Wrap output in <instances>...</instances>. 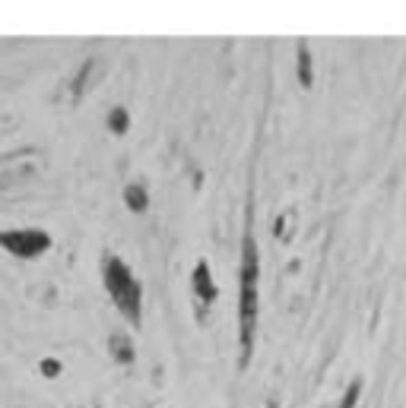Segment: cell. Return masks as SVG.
Instances as JSON below:
<instances>
[{"label":"cell","instance_id":"obj_5","mask_svg":"<svg viewBox=\"0 0 406 408\" xmlns=\"http://www.w3.org/2000/svg\"><path fill=\"white\" fill-rule=\"evenodd\" d=\"M108 355L115 358V364H133V358H137L133 342L127 339L124 333H115L111 339H108Z\"/></svg>","mask_w":406,"mask_h":408},{"label":"cell","instance_id":"obj_8","mask_svg":"<svg viewBox=\"0 0 406 408\" xmlns=\"http://www.w3.org/2000/svg\"><path fill=\"white\" fill-rule=\"evenodd\" d=\"M108 130L115 133V136H124L131 130V115H127V108H111L108 111Z\"/></svg>","mask_w":406,"mask_h":408},{"label":"cell","instance_id":"obj_6","mask_svg":"<svg viewBox=\"0 0 406 408\" xmlns=\"http://www.w3.org/2000/svg\"><path fill=\"white\" fill-rule=\"evenodd\" d=\"M124 206L131 209V213H146L150 209V193H146V187L143 184H127L124 187Z\"/></svg>","mask_w":406,"mask_h":408},{"label":"cell","instance_id":"obj_4","mask_svg":"<svg viewBox=\"0 0 406 408\" xmlns=\"http://www.w3.org/2000/svg\"><path fill=\"white\" fill-rule=\"evenodd\" d=\"M191 291H194V298L200 301V311H207L210 304L216 301L219 288H216L213 276H210V263L207 260H197V266H194V272H191Z\"/></svg>","mask_w":406,"mask_h":408},{"label":"cell","instance_id":"obj_10","mask_svg":"<svg viewBox=\"0 0 406 408\" xmlns=\"http://www.w3.org/2000/svg\"><path fill=\"white\" fill-rule=\"evenodd\" d=\"M92 76V60H86L83 67H80V73H76V80H74V95H83V89H86V80Z\"/></svg>","mask_w":406,"mask_h":408},{"label":"cell","instance_id":"obj_3","mask_svg":"<svg viewBox=\"0 0 406 408\" xmlns=\"http://www.w3.org/2000/svg\"><path fill=\"white\" fill-rule=\"evenodd\" d=\"M0 247L16 260H38L51 250V235L42 228H7L0 231Z\"/></svg>","mask_w":406,"mask_h":408},{"label":"cell","instance_id":"obj_7","mask_svg":"<svg viewBox=\"0 0 406 408\" xmlns=\"http://www.w3.org/2000/svg\"><path fill=\"white\" fill-rule=\"evenodd\" d=\"M299 82L305 89H311L315 73H311V51H308V41H299Z\"/></svg>","mask_w":406,"mask_h":408},{"label":"cell","instance_id":"obj_12","mask_svg":"<svg viewBox=\"0 0 406 408\" xmlns=\"http://www.w3.org/2000/svg\"><path fill=\"white\" fill-rule=\"evenodd\" d=\"M286 235V215H280V221H276V237Z\"/></svg>","mask_w":406,"mask_h":408},{"label":"cell","instance_id":"obj_11","mask_svg":"<svg viewBox=\"0 0 406 408\" xmlns=\"http://www.w3.org/2000/svg\"><path fill=\"white\" fill-rule=\"evenodd\" d=\"M38 370H42L45 376H58V374H60V364H58L54 358H45L42 364H38Z\"/></svg>","mask_w":406,"mask_h":408},{"label":"cell","instance_id":"obj_9","mask_svg":"<svg viewBox=\"0 0 406 408\" xmlns=\"http://www.w3.org/2000/svg\"><path fill=\"white\" fill-rule=\"evenodd\" d=\"M359 396H362V376H356V380H352V383L346 386L340 408H356V405H359Z\"/></svg>","mask_w":406,"mask_h":408},{"label":"cell","instance_id":"obj_2","mask_svg":"<svg viewBox=\"0 0 406 408\" xmlns=\"http://www.w3.org/2000/svg\"><path fill=\"white\" fill-rule=\"evenodd\" d=\"M102 282H105L108 298L115 301L117 311L124 313L127 323L140 326L143 323V288L121 256H115V253L102 256Z\"/></svg>","mask_w":406,"mask_h":408},{"label":"cell","instance_id":"obj_1","mask_svg":"<svg viewBox=\"0 0 406 408\" xmlns=\"http://www.w3.org/2000/svg\"><path fill=\"white\" fill-rule=\"evenodd\" d=\"M260 253L251 231L241 237V266H238V364L248 368L251 355H254V333H257V311H260Z\"/></svg>","mask_w":406,"mask_h":408}]
</instances>
